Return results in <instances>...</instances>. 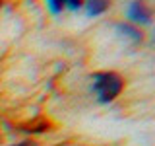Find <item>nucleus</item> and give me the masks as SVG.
Wrapping results in <instances>:
<instances>
[{
  "instance_id": "obj_1",
  "label": "nucleus",
  "mask_w": 155,
  "mask_h": 146,
  "mask_svg": "<svg viewBox=\"0 0 155 146\" xmlns=\"http://www.w3.org/2000/svg\"><path fill=\"white\" fill-rule=\"evenodd\" d=\"M91 88H93L97 99L103 101V103H109L116 96H120V92L124 88V80L116 72H99V74L93 76Z\"/></svg>"
},
{
  "instance_id": "obj_2",
  "label": "nucleus",
  "mask_w": 155,
  "mask_h": 146,
  "mask_svg": "<svg viewBox=\"0 0 155 146\" xmlns=\"http://www.w3.org/2000/svg\"><path fill=\"white\" fill-rule=\"evenodd\" d=\"M128 18L132 22H140V23H149L151 22V14L145 4L142 2H130L128 6Z\"/></svg>"
},
{
  "instance_id": "obj_3",
  "label": "nucleus",
  "mask_w": 155,
  "mask_h": 146,
  "mask_svg": "<svg viewBox=\"0 0 155 146\" xmlns=\"http://www.w3.org/2000/svg\"><path fill=\"white\" fill-rule=\"evenodd\" d=\"M47 129H51V121L39 117L35 121H29V123L21 125V130H27V133H45Z\"/></svg>"
},
{
  "instance_id": "obj_4",
  "label": "nucleus",
  "mask_w": 155,
  "mask_h": 146,
  "mask_svg": "<svg viewBox=\"0 0 155 146\" xmlns=\"http://www.w3.org/2000/svg\"><path fill=\"white\" fill-rule=\"evenodd\" d=\"M107 8H109V4L103 2V0H95V2H87V4H85V10H87V14H89V16L103 14Z\"/></svg>"
},
{
  "instance_id": "obj_5",
  "label": "nucleus",
  "mask_w": 155,
  "mask_h": 146,
  "mask_svg": "<svg viewBox=\"0 0 155 146\" xmlns=\"http://www.w3.org/2000/svg\"><path fill=\"white\" fill-rule=\"evenodd\" d=\"M116 29H120V31H124L128 37H132L134 41H142V33L138 31L136 27L128 26V23H116Z\"/></svg>"
},
{
  "instance_id": "obj_6",
  "label": "nucleus",
  "mask_w": 155,
  "mask_h": 146,
  "mask_svg": "<svg viewBox=\"0 0 155 146\" xmlns=\"http://www.w3.org/2000/svg\"><path fill=\"white\" fill-rule=\"evenodd\" d=\"M47 6H48V10H51L52 14H58V12H62V8H64V2L52 0V2H47Z\"/></svg>"
},
{
  "instance_id": "obj_7",
  "label": "nucleus",
  "mask_w": 155,
  "mask_h": 146,
  "mask_svg": "<svg viewBox=\"0 0 155 146\" xmlns=\"http://www.w3.org/2000/svg\"><path fill=\"white\" fill-rule=\"evenodd\" d=\"M64 6H68L70 10H80L81 4H80V2H76V0H68V2H64Z\"/></svg>"
},
{
  "instance_id": "obj_8",
  "label": "nucleus",
  "mask_w": 155,
  "mask_h": 146,
  "mask_svg": "<svg viewBox=\"0 0 155 146\" xmlns=\"http://www.w3.org/2000/svg\"><path fill=\"white\" fill-rule=\"evenodd\" d=\"M14 146H37V142H33V140H23V142L14 144Z\"/></svg>"
}]
</instances>
